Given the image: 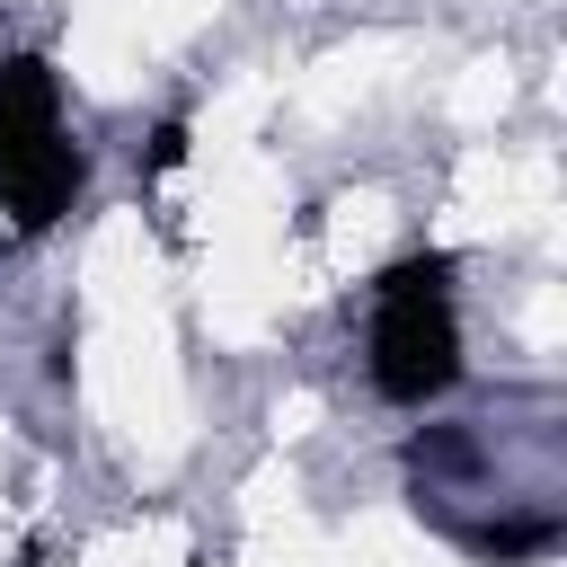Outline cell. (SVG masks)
I'll return each mask as SVG.
<instances>
[{"label":"cell","mask_w":567,"mask_h":567,"mask_svg":"<svg viewBox=\"0 0 567 567\" xmlns=\"http://www.w3.org/2000/svg\"><path fill=\"white\" fill-rule=\"evenodd\" d=\"M186 142H195V133H186V115H168V124L151 133V168H177V159H186Z\"/></svg>","instance_id":"4"},{"label":"cell","mask_w":567,"mask_h":567,"mask_svg":"<svg viewBox=\"0 0 567 567\" xmlns=\"http://www.w3.org/2000/svg\"><path fill=\"white\" fill-rule=\"evenodd\" d=\"M80 186H89V151L80 142H62V133H44V142H27L9 168H0V204H9V221L35 239V230H53L71 204H80Z\"/></svg>","instance_id":"2"},{"label":"cell","mask_w":567,"mask_h":567,"mask_svg":"<svg viewBox=\"0 0 567 567\" xmlns=\"http://www.w3.org/2000/svg\"><path fill=\"white\" fill-rule=\"evenodd\" d=\"M443 284H452L443 248L399 257L372 284L381 292V310H372V390L399 399V408H425V399H443L461 381V319H452Z\"/></svg>","instance_id":"1"},{"label":"cell","mask_w":567,"mask_h":567,"mask_svg":"<svg viewBox=\"0 0 567 567\" xmlns=\"http://www.w3.org/2000/svg\"><path fill=\"white\" fill-rule=\"evenodd\" d=\"M44 133H62V124H53V62L18 53V62H0V168H9L27 142H44Z\"/></svg>","instance_id":"3"},{"label":"cell","mask_w":567,"mask_h":567,"mask_svg":"<svg viewBox=\"0 0 567 567\" xmlns=\"http://www.w3.org/2000/svg\"><path fill=\"white\" fill-rule=\"evenodd\" d=\"M18 567H35V558H18Z\"/></svg>","instance_id":"5"}]
</instances>
